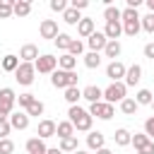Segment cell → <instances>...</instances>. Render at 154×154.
Here are the masks:
<instances>
[{
	"label": "cell",
	"mask_w": 154,
	"mask_h": 154,
	"mask_svg": "<svg viewBox=\"0 0 154 154\" xmlns=\"http://www.w3.org/2000/svg\"><path fill=\"white\" fill-rule=\"evenodd\" d=\"M67 120L75 125V130H79V132H91V123H94V118H91L89 111H84L82 106H70V111H67Z\"/></svg>",
	"instance_id": "6da1fadb"
},
{
	"label": "cell",
	"mask_w": 154,
	"mask_h": 154,
	"mask_svg": "<svg viewBox=\"0 0 154 154\" xmlns=\"http://www.w3.org/2000/svg\"><path fill=\"white\" fill-rule=\"evenodd\" d=\"M120 22H123V34H125V36H132V38H135V36L140 34V29H142V17L137 14V10L125 7Z\"/></svg>",
	"instance_id": "7a4b0ae2"
},
{
	"label": "cell",
	"mask_w": 154,
	"mask_h": 154,
	"mask_svg": "<svg viewBox=\"0 0 154 154\" xmlns=\"http://www.w3.org/2000/svg\"><path fill=\"white\" fill-rule=\"evenodd\" d=\"M123 99H128V87L125 82H111L106 89H103V101L106 103H120Z\"/></svg>",
	"instance_id": "3957f363"
},
{
	"label": "cell",
	"mask_w": 154,
	"mask_h": 154,
	"mask_svg": "<svg viewBox=\"0 0 154 154\" xmlns=\"http://www.w3.org/2000/svg\"><path fill=\"white\" fill-rule=\"evenodd\" d=\"M77 72H65V70H55L53 75H51V84L55 87V89H67V87H77Z\"/></svg>",
	"instance_id": "277c9868"
},
{
	"label": "cell",
	"mask_w": 154,
	"mask_h": 154,
	"mask_svg": "<svg viewBox=\"0 0 154 154\" xmlns=\"http://www.w3.org/2000/svg\"><path fill=\"white\" fill-rule=\"evenodd\" d=\"M14 103H17L14 89L2 87V89H0V116H2V118H10V116L14 113Z\"/></svg>",
	"instance_id": "5b68a950"
},
{
	"label": "cell",
	"mask_w": 154,
	"mask_h": 154,
	"mask_svg": "<svg viewBox=\"0 0 154 154\" xmlns=\"http://www.w3.org/2000/svg\"><path fill=\"white\" fill-rule=\"evenodd\" d=\"M34 67H36L38 75H53L58 70V58H53L51 53H43V55H38V60L34 63Z\"/></svg>",
	"instance_id": "8992f818"
},
{
	"label": "cell",
	"mask_w": 154,
	"mask_h": 154,
	"mask_svg": "<svg viewBox=\"0 0 154 154\" xmlns=\"http://www.w3.org/2000/svg\"><path fill=\"white\" fill-rule=\"evenodd\" d=\"M34 77H36V67H34V63H22V65L17 67V72H14V79H17L22 87H29V84L34 82Z\"/></svg>",
	"instance_id": "52a82bcc"
},
{
	"label": "cell",
	"mask_w": 154,
	"mask_h": 154,
	"mask_svg": "<svg viewBox=\"0 0 154 154\" xmlns=\"http://www.w3.org/2000/svg\"><path fill=\"white\" fill-rule=\"evenodd\" d=\"M113 106L106 103V101H99V103H89V116L91 118H99V120H111L113 118Z\"/></svg>",
	"instance_id": "ba28073f"
},
{
	"label": "cell",
	"mask_w": 154,
	"mask_h": 154,
	"mask_svg": "<svg viewBox=\"0 0 154 154\" xmlns=\"http://www.w3.org/2000/svg\"><path fill=\"white\" fill-rule=\"evenodd\" d=\"M125 72H128V67H125L120 60H111L108 67H106V77H108L111 82H123V79H125Z\"/></svg>",
	"instance_id": "9c48e42d"
},
{
	"label": "cell",
	"mask_w": 154,
	"mask_h": 154,
	"mask_svg": "<svg viewBox=\"0 0 154 154\" xmlns=\"http://www.w3.org/2000/svg\"><path fill=\"white\" fill-rule=\"evenodd\" d=\"M38 34H41V38H53L55 41V36L60 34L58 31V22L55 19H43L41 26H38Z\"/></svg>",
	"instance_id": "30bf717a"
},
{
	"label": "cell",
	"mask_w": 154,
	"mask_h": 154,
	"mask_svg": "<svg viewBox=\"0 0 154 154\" xmlns=\"http://www.w3.org/2000/svg\"><path fill=\"white\" fill-rule=\"evenodd\" d=\"M106 43H108V38H106V34H103V31H94V34L87 38V46H89V51H94V53L103 51V48H106Z\"/></svg>",
	"instance_id": "8fae6325"
},
{
	"label": "cell",
	"mask_w": 154,
	"mask_h": 154,
	"mask_svg": "<svg viewBox=\"0 0 154 154\" xmlns=\"http://www.w3.org/2000/svg\"><path fill=\"white\" fill-rule=\"evenodd\" d=\"M19 60H22V63H36V60H38V46L24 43V46L19 48Z\"/></svg>",
	"instance_id": "7c38bea8"
},
{
	"label": "cell",
	"mask_w": 154,
	"mask_h": 154,
	"mask_svg": "<svg viewBox=\"0 0 154 154\" xmlns=\"http://www.w3.org/2000/svg\"><path fill=\"white\" fill-rule=\"evenodd\" d=\"M82 99H87L89 103H99V101H103V89L96 84H89L82 89Z\"/></svg>",
	"instance_id": "4fadbf2b"
},
{
	"label": "cell",
	"mask_w": 154,
	"mask_h": 154,
	"mask_svg": "<svg viewBox=\"0 0 154 154\" xmlns=\"http://www.w3.org/2000/svg\"><path fill=\"white\" fill-rule=\"evenodd\" d=\"M7 120H10L12 130H26V128H29V116H26V111H14Z\"/></svg>",
	"instance_id": "5bb4252c"
},
{
	"label": "cell",
	"mask_w": 154,
	"mask_h": 154,
	"mask_svg": "<svg viewBox=\"0 0 154 154\" xmlns=\"http://www.w3.org/2000/svg\"><path fill=\"white\" fill-rule=\"evenodd\" d=\"M87 147H89L91 152H99V149H103V147H106V137H103V132H99V130H91V132L87 135Z\"/></svg>",
	"instance_id": "9a60e30c"
},
{
	"label": "cell",
	"mask_w": 154,
	"mask_h": 154,
	"mask_svg": "<svg viewBox=\"0 0 154 154\" xmlns=\"http://www.w3.org/2000/svg\"><path fill=\"white\" fill-rule=\"evenodd\" d=\"M55 128H58V123H53V120H41L38 128H36V137H41V140L55 137Z\"/></svg>",
	"instance_id": "2e32d148"
},
{
	"label": "cell",
	"mask_w": 154,
	"mask_h": 154,
	"mask_svg": "<svg viewBox=\"0 0 154 154\" xmlns=\"http://www.w3.org/2000/svg\"><path fill=\"white\" fill-rule=\"evenodd\" d=\"M140 79H142V67L140 65H130L128 67V72H125V87H135V84H140Z\"/></svg>",
	"instance_id": "e0dca14e"
},
{
	"label": "cell",
	"mask_w": 154,
	"mask_h": 154,
	"mask_svg": "<svg viewBox=\"0 0 154 154\" xmlns=\"http://www.w3.org/2000/svg\"><path fill=\"white\" fill-rule=\"evenodd\" d=\"M94 31H96V24H94V19H89V17H82V22L77 24V34H79L82 38H89Z\"/></svg>",
	"instance_id": "ac0fdd59"
},
{
	"label": "cell",
	"mask_w": 154,
	"mask_h": 154,
	"mask_svg": "<svg viewBox=\"0 0 154 154\" xmlns=\"http://www.w3.org/2000/svg\"><path fill=\"white\" fill-rule=\"evenodd\" d=\"M103 34H106L108 41H118V36L123 34V22H106Z\"/></svg>",
	"instance_id": "d6986e66"
},
{
	"label": "cell",
	"mask_w": 154,
	"mask_h": 154,
	"mask_svg": "<svg viewBox=\"0 0 154 154\" xmlns=\"http://www.w3.org/2000/svg\"><path fill=\"white\" fill-rule=\"evenodd\" d=\"M24 147H26V152H29V154H46V149H48V147H46V142H43L41 137H29Z\"/></svg>",
	"instance_id": "ffe728a7"
},
{
	"label": "cell",
	"mask_w": 154,
	"mask_h": 154,
	"mask_svg": "<svg viewBox=\"0 0 154 154\" xmlns=\"http://www.w3.org/2000/svg\"><path fill=\"white\" fill-rule=\"evenodd\" d=\"M75 67H77V58H75V55H70V53H63V55L58 58V70L75 72Z\"/></svg>",
	"instance_id": "44dd1931"
},
{
	"label": "cell",
	"mask_w": 154,
	"mask_h": 154,
	"mask_svg": "<svg viewBox=\"0 0 154 154\" xmlns=\"http://www.w3.org/2000/svg\"><path fill=\"white\" fill-rule=\"evenodd\" d=\"M19 65H22V60H19V55H14V53H7V55L2 58V63H0V67H2L5 72H17Z\"/></svg>",
	"instance_id": "7402d4cb"
},
{
	"label": "cell",
	"mask_w": 154,
	"mask_h": 154,
	"mask_svg": "<svg viewBox=\"0 0 154 154\" xmlns=\"http://www.w3.org/2000/svg\"><path fill=\"white\" fill-rule=\"evenodd\" d=\"M55 135H58L60 140H65V137H75V125H72L70 120H60L58 128H55Z\"/></svg>",
	"instance_id": "603a6c76"
},
{
	"label": "cell",
	"mask_w": 154,
	"mask_h": 154,
	"mask_svg": "<svg viewBox=\"0 0 154 154\" xmlns=\"http://www.w3.org/2000/svg\"><path fill=\"white\" fill-rule=\"evenodd\" d=\"M113 140H116L118 147H128V144H132V132L125 130V128H118L116 135H113Z\"/></svg>",
	"instance_id": "cb8c5ba5"
},
{
	"label": "cell",
	"mask_w": 154,
	"mask_h": 154,
	"mask_svg": "<svg viewBox=\"0 0 154 154\" xmlns=\"http://www.w3.org/2000/svg\"><path fill=\"white\" fill-rule=\"evenodd\" d=\"M63 99H65L70 106H77V101L82 99V89H79V87H67V89L63 91Z\"/></svg>",
	"instance_id": "d4e9b609"
},
{
	"label": "cell",
	"mask_w": 154,
	"mask_h": 154,
	"mask_svg": "<svg viewBox=\"0 0 154 154\" xmlns=\"http://www.w3.org/2000/svg\"><path fill=\"white\" fill-rule=\"evenodd\" d=\"M63 22H65V24H70V26H77V24L82 22V14H79L75 7H67V10L63 12Z\"/></svg>",
	"instance_id": "484cf974"
},
{
	"label": "cell",
	"mask_w": 154,
	"mask_h": 154,
	"mask_svg": "<svg viewBox=\"0 0 154 154\" xmlns=\"http://www.w3.org/2000/svg\"><path fill=\"white\" fill-rule=\"evenodd\" d=\"M31 2L29 0H14V17H29Z\"/></svg>",
	"instance_id": "4316f807"
},
{
	"label": "cell",
	"mask_w": 154,
	"mask_h": 154,
	"mask_svg": "<svg viewBox=\"0 0 154 154\" xmlns=\"http://www.w3.org/2000/svg\"><path fill=\"white\" fill-rule=\"evenodd\" d=\"M120 51H123L120 41H108V43H106V48H103V55H106V58H113V60H116V58L120 55Z\"/></svg>",
	"instance_id": "83f0119b"
},
{
	"label": "cell",
	"mask_w": 154,
	"mask_h": 154,
	"mask_svg": "<svg viewBox=\"0 0 154 154\" xmlns=\"http://www.w3.org/2000/svg\"><path fill=\"white\" fill-rule=\"evenodd\" d=\"M135 101H137V106H152L154 94H152L149 89H140V91L135 94Z\"/></svg>",
	"instance_id": "f1b7e54d"
},
{
	"label": "cell",
	"mask_w": 154,
	"mask_h": 154,
	"mask_svg": "<svg viewBox=\"0 0 154 154\" xmlns=\"http://www.w3.org/2000/svg\"><path fill=\"white\" fill-rule=\"evenodd\" d=\"M137 108H140V106H137V101H135L132 96H128V99H123V101H120V111H123L125 116H135V113H137Z\"/></svg>",
	"instance_id": "f546056e"
},
{
	"label": "cell",
	"mask_w": 154,
	"mask_h": 154,
	"mask_svg": "<svg viewBox=\"0 0 154 154\" xmlns=\"http://www.w3.org/2000/svg\"><path fill=\"white\" fill-rule=\"evenodd\" d=\"M58 149H60L63 154H65V152H72V154H75V152L79 149V147H77V135H75V137H65V140H60Z\"/></svg>",
	"instance_id": "4dcf8cb0"
},
{
	"label": "cell",
	"mask_w": 154,
	"mask_h": 154,
	"mask_svg": "<svg viewBox=\"0 0 154 154\" xmlns=\"http://www.w3.org/2000/svg\"><path fill=\"white\" fill-rule=\"evenodd\" d=\"M120 17H123V10H118L116 5H108L103 10V19L106 22H120Z\"/></svg>",
	"instance_id": "1f68e13d"
},
{
	"label": "cell",
	"mask_w": 154,
	"mask_h": 154,
	"mask_svg": "<svg viewBox=\"0 0 154 154\" xmlns=\"http://www.w3.org/2000/svg\"><path fill=\"white\" fill-rule=\"evenodd\" d=\"M14 14V0H0V19H10Z\"/></svg>",
	"instance_id": "d6a6232c"
},
{
	"label": "cell",
	"mask_w": 154,
	"mask_h": 154,
	"mask_svg": "<svg viewBox=\"0 0 154 154\" xmlns=\"http://www.w3.org/2000/svg\"><path fill=\"white\" fill-rule=\"evenodd\" d=\"M84 65H87L89 70H96V67L101 65V53H94V51H89V53L84 55Z\"/></svg>",
	"instance_id": "836d02e7"
},
{
	"label": "cell",
	"mask_w": 154,
	"mask_h": 154,
	"mask_svg": "<svg viewBox=\"0 0 154 154\" xmlns=\"http://www.w3.org/2000/svg\"><path fill=\"white\" fill-rule=\"evenodd\" d=\"M53 43H55V46H58L60 51H65V53H67V48H70V43H72V36H70V34H63V31H60V34L55 36V41H53Z\"/></svg>",
	"instance_id": "e575fe53"
},
{
	"label": "cell",
	"mask_w": 154,
	"mask_h": 154,
	"mask_svg": "<svg viewBox=\"0 0 154 154\" xmlns=\"http://www.w3.org/2000/svg\"><path fill=\"white\" fill-rule=\"evenodd\" d=\"M34 101H36V96H34L31 91H26V94H19V96H17V103H19V108H24V111H26Z\"/></svg>",
	"instance_id": "d590c367"
},
{
	"label": "cell",
	"mask_w": 154,
	"mask_h": 154,
	"mask_svg": "<svg viewBox=\"0 0 154 154\" xmlns=\"http://www.w3.org/2000/svg\"><path fill=\"white\" fill-rule=\"evenodd\" d=\"M43 108H46V106H43V101H38V99H36V101L26 108V116H29V118H31V116H36V118H38V116H43Z\"/></svg>",
	"instance_id": "8d00e7d4"
},
{
	"label": "cell",
	"mask_w": 154,
	"mask_h": 154,
	"mask_svg": "<svg viewBox=\"0 0 154 154\" xmlns=\"http://www.w3.org/2000/svg\"><path fill=\"white\" fill-rule=\"evenodd\" d=\"M82 51H84V43H82L79 38H72V43H70V48H67V53L77 58V55H82Z\"/></svg>",
	"instance_id": "74e56055"
},
{
	"label": "cell",
	"mask_w": 154,
	"mask_h": 154,
	"mask_svg": "<svg viewBox=\"0 0 154 154\" xmlns=\"http://www.w3.org/2000/svg\"><path fill=\"white\" fill-rule=\"evenodd\" d=\"M147 142H152V140H149L144 132H135V135H132V144H135V149H142Z\"/></svg>",
	"instance_id": "f35d334b"
},
{
	"label": "cell",
	"mask_w": 154,
	"mask_h": 154,
	"mask_svg": "<svg viewBox=\"0 0 154 154\" xmlns=\"http://www.w3.org/2000/svg\"><path fill=\"white\" fill-rule=\"evenodd\" d=\"M142 29L147 34H154V12H149V14L142 17Z\"/></svg>",
	"instance_id": "ab89813d"
},
{
	"label": "cell",
	"mask_w": 154,
	"mask_h": 154,
	"mask_svg": "<svg viewBox=\"0 0 154 154\" xmlns=\"http://www.w3.org/2000/svg\"><path fill=\"white\" fill-rule=\"evenodd\" d=\"M48 7H51L53 12H60V14H63V12H65L70 5H67L65 0H51V2H48Z\"/></svg>",
	"instance_id": "60d3db41"
},
{
	"label": "cell",
	"mask_w": 154,
	"mask_h": 154,
	"mask_svg": "<svg viewBox=\"0 0 154 154\" xmlns=\"http://www.w3.org/2000/svg\"><path fill=\"white\" fill-rule=\"evenodd\" d=\"M12 152H14V142H12L10 137L0 140V154H12Z\"/></svg>",
	"instance_id": "b9f144b4"
},
{
	"label": "cell",
	"mask_w": 154,
	"mask_h": 154,
	"mask_svg": "<svg viewBox=\"0 0 154 154\" xmlns=\"http://www.w3.org/2000/svg\"><path fill=\"white\" fill-rule=\"evenodd\" d=\"M144 135H147L149 140H154V116H149V118L144 120Z\"/></svg>",
	"instance_id": "7bdbcfd3"
},
{
	"label": "cell",
	"mask_w": 154,
	"mask_h": 154,
	"mask_svg": "<svg viewBox=\"0 0 154 154\" xmlns=\"http://www.w3.org/2000/svg\"><path fill=\"white\" fill-rule=\"evenodd\" d=\"M10 132H12V125H10V120H7V118H5V120H0V140H5Z\"/></svg>",
	"instance_id": "ee69618b"
},
{
	"label": "cell",
	"mask_w": 154,
	"mask_h": 154,
	"mask_svg": "<svg viewBox=\"0 0 154 154\" xmlns=\"http://www.w3.org/2000/svg\"><path fill=\"white\" fill-rule=\"evenodd\" d=\"M70 7H75V10L79 12V10H87V7H89V2H87V0H72V2H70Z\"/></svg>",
	"instance_id": "f6af8a7d"
},
{
	"label": "cell",
	"mask_w": 154,
	"mask_h": 154,
	"mask_svg": "<svg viewBox=\"0 0 154 154\" xmlns=\"http://www.w3.org/2000/svg\"><path fill=\"white\" fill-rule=\"evenodd\" d=\"M137 154H154V142H147L142 149H137Z\"/></svg>",
	"instance_id": "bcb514c9"
},
{
	"label": "cell",
	"mask_w": 154,
	"mask_h": 154,
	"mask_svg": "<svg viewBox=\"0 0 154 154\" xmlns=\"http://www.w3.org/2000/svg\"><path fill=\"white\" fill-rule=\"evenodd\" d=\"M142 53H144V58H149V60H154V43H147Z\"/></svg>",
	"instance_id": "7dc6e473"
},
{
	"label": "cell",
	"mask_w": 154,
	"mask_h": 154,
	"mask_svg": "<svg viewBox=\"0 0 154 154\" xmlns=\"http://www.w3.org/2000/svg\"><path fill=\"white\" fill-rule=\"evenodd\" d=\"M46 154H63V152H60L58 147H48V149H46Z\"/></svg>",
	"instance_id": "c3c4849f"
},
{
	"label": "cell",
	"mask_w": 154,
	"mask_h": 154,
	"mask_svg": "<svg viewBox=\"0 0 154 154\" xmlns=\"http://www.w3.org/2000/svg\"><path fill=\"white\" fill-rule=\"evenodd\" d=\"M96 154H113V152H111V149H108V147H103V149H99V152H96Z\"/></svg>",
	"instance_id": "681fc988"
},
{
	"label": "cell",
	"mask_w": 154,
	"mask_h": 154,
	"mask_svg": "<svg viewBox=\"0 0 154 154\" xmlns=\"http://www.w3.org/2000/svg\"><path fill=\"white\" fill-rule=\"evenodd\" d=\"M147 7H149V12H154V0H147Z\"/></svg>",
	"instance_id": "f907efd6"
},
{
	"label": "cell",
	"mask_w": 154,
	"mask_h": 154,
	"mask_svg": "<svg viewBox=\"0 0 154 154\" xmlns=\"http://www.w3.org/2000/svg\"><path fill=\"white\" fill-rule=\"evenodd\" d=\"M75 154H89V152H84V149H77V152H75Z\"/></svg>",
	"instance_id": "816d5d0a"
},
{
	"label": "cell",
	"mask_w": 154,
	"mask_h": 154,
	"mask_svg": "<svg viewBox=\"0 0 154 154\" xmlns=\"http://www.w3.org/2000/svg\"><path fill=\"white\" fill-rule=\"evenodd\" d=\"M152 111H154V101H152Z\"/></svg>",
	"instance_id": "f5cc1de1"
},
{
	"label": "cell",
	"mask_w": 154,
	"mask_h": 154,
	"mask_svg": "<svg viewBox=\"0 0 154 154\" xmlns=\"http://www.w3.org/2000/svg\"><path fill=\"white\" fill-rule=\"evenodd\" d=\"M0 120H5V118H2V116H0Z\"/></svg>",
	"instance_id": "db71d44e"
}]
</instances>
